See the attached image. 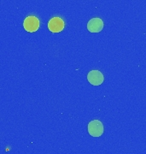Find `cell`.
I'll list each match as a JSON object with an SVG mask.
<instances>
[{
  "mask_svg": "<svg viewBox=\"0 0 146 154\" xmlns=\"http://www.w3.org/2000/svg\"><path fill=\"white\" fill-rule=\"evenodd\" d=\"M88 132L92 137H99L103 134V125L99 120H93L88 124Z\"/></svg>",
  "mask_w": 146,
  "mask_h": 154,
  "instance_id": "obj_1",
  "label": "cell"
},
{
  "mask_svg": "<svg viewBox=\"0 0 146 154\" xmlns=\"http://www.w3.org/2000/svg\"><path fill=\"white\" fill-rule=\"evenodd\" d=\"M23 27L25 30L29 33H33L37 31L39 28V21L37 17H27L23 22Z\"/></svg>",
  "mask_w": 146,
  "mask_h": 154,
  "instance_id": "obj_2",
  "label": "cell"
},
{
  "mask_svg": "<svg viewBox=\"0 0 146 154\" xmlns=\"http://www.w3.org/2000/svg\"><path fill=\"white\" fill-rule=\"evenodd\" d=\"M87 80L92 86H100L103 82L104 77L99 70H92L87 75Z\"/></svg>",
  "mask_w": 146,
  "mask_h": 154,
  "instance_id": "obj_3",
  "label": "cell"
},
{
  "mask_svg": "<svg viewBox=\"0 0 146 154\" xmlns=\"http://www.w3.org/2000/svg\"><path fill=\"white\" fill-rule=\"evenodd\" d=\"M48 28L52 33H59L64 28V22L60 17H53L49 22Z\"/></svg>",
  "mask_w": 146,
  "mask_h": 154,
  "instance_id": "obj_4",
  "label": "cell"
},
{
  "mask_svg": "<svg viewBox=\"0 0 146 154\" xmlns=\"http://www.w3.org/2000/svg\"><path fill=\"white\" fill-rule=\"evenodd\" d=\"M103 22L102 19L95 17L91 19L87 23V29L91 33H99L103 30Z\"/></svg>",
  "mask_w": 146,
  "mask_h": 154,
  "instance_id": "obj_5",
  "label": "cell"
}]
</instances>
